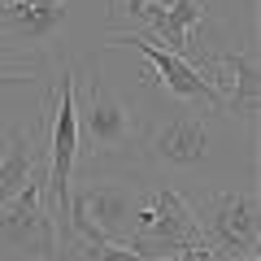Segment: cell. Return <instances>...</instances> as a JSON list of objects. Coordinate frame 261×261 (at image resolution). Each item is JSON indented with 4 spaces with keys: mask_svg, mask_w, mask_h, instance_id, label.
Returning a JSON list of instances; mask_svg holds the SVG:
<instances>
[{
    "mask_svg": "<svg viewBox=\"0 0 261 261\" xmlns=\"http://www.w3.org/2000/svg\"><path fill=\"white\" fill-rule=\"evenodd\" d=\"M44 170H48V144L39 148L27 187L9 205H0V248L57 257V231H53V218H48V205H44Z\"/></svg>",
    "mask_w": 261,
    "mask_h": 261,
    "instance_id": "6da1fadb",
    "label": "cell"
},
{
    "mask_svg": "<svg viewBox=\"0 0 261 261\" xmlns=\"http://www.w3.org/2000/svg\"><path fill=\"white\" fill-rule=\"evenodd\" d=\"M196 222H200V240L218 257H252L257 252L261 218L252 192H214L205 209L196 214Z\"/></svg>",
    "mask_w": 261,
    "mask_h": 261,
    "instance_id": "7a4b0ae2",
    "label": "cell"
},
{
    "mask_svg": "<svg viewBox=\"0 0 261 261\" xmlns=\"http://www.w3.org/2000/svg\"><path fill=\"white\" fill-rule=\"evenodd\" d=\"M130 248L144 257H161V252L187 248V244H205L200 240V222L187 209V200L178 192H157L152 209L135 214V231H130Z\"/></svg>",
    "mask_w": 261,
    "mask_h": 261,
    "instance_id": "3957f363",
    "label": "cell"
},
{
    "mask_svg": "<svg viewBox=\"0 0 261 261\" xmlns=\"http://www.w3.org/2000/svg\"><path fill=\"white\" fill-rule=\"evenodd\" d=\"M113 48H140V53L148 57V65L157 70V83L166 87L170 96H178V100H200V105H209V109H226L222 92L209 83L205 70H196V65L183 61L178 53L152 44L148 35H140V31H118V35H113Z\"/></svg>",
    "mask_w": 261,
    "mask_h": 261,
    "instance_id": "277c9868",
    "label": "cell"
},
{
    "mask_svg": "<svg viewBox=\"0 0 261 261\" xmlns=\"http://www.w3.org/2000/svg\"><path fill=\"white\" fill-rule=\"evenodd\" d=\"M205 13H209V0H170V5H144L140 9V18H148V27H152V35L157 39H166V48L170 53H178L183 61H192L196 70H205L209 74V83H214V53H200V44H192V35H196V27L205 22Z\"/></svg>",
    "mask_w": 261,
    "mask_h": 261,
    "instance_id": "5b68a950",
    "label": "cell"
},
{
    "mask_svg": "<svg viewBox=\"0 0 261 261\" xmlns=\"http://www.w3.org/2000/svg\"><path fill=\"white\" fill-rule=\"evenodd\" d=\"M135 192L130 187H118V183H92V187H79L70 196V218H87L105 240H118L126 244L130 231H135Z\"/></svg>",
    "mask_w": 261,
    "mask_h": 261,
    "instance_id": "8992f818",
    "label": "cell"
},
{
    "mask_svg": "<svg viewBox=\"0 0 261 261\" xmlns=\"http://www.w3.org/2000/svg\"><path fill=\"white\" fill-rule=\"evenodd\" d=\"M79 140L92 144V152H113L130 140V109L92 74L87 83V105L79 109Z\"/></svg>",
    "mask_w": 261,
    "mask_h": 261,
    "instance_id": "52a82bcc",
    "label": "cell"
},
{
    "mask_svg": "<svg viewBox=\"0 0 261 261\" xmlns=\"http://www.w3.org/2000/svg\"><path fill=\"white\" fill-rule=\"evenodd\" d=\"M61 22H65L61 0H0V31H9L27 44H44Z\"/></svg>",
    "mask_w": 261,
    "mask_h": 261,
    "instance_id": "ba28073f",
    "label": "cell"
},
{
    "mask_svg": "<svg viewBox=\"0 0 261 261\" xmlns=\"http://www.w3.org/2000/svg\"><path fill=\"white\" fill-rule=\"evenodd\" d=\"M209 152V130L200 118H192V113H178V118H170L166 126L152 135V157L170 161V166H196V161H205Z\"/></svg>",
    "mask_w": 261,
    "mask_h": 261,
    "instance_id": "9c48e42d",
    "label": "cell"
},
{
    "mask_svg": "<svg viewBox=\"0 0 261 261\" xmlns=\"http://www.w3.org/2000/svg\"><path fill=\"white\" fill-rule=\"evenodd\" d=\"M214 87L222 92L226 87V113H244L252 118L257 113V57L252 53H226V57H214Z\"/></svg>",
    "mask_w": 261,
    "mask_h": 261,
    "instance_id": "30bf717a",
    "label": "cell"
},
{
    "mask_svg": "<svg viewBox=\"0 0 261 261\" xmlns=\"http://www.w3.org/2000/svg\"><path fill=\"white\" fill-rule=\"evenodd\" d=\"M65 257H70V261H148L144 252H135L130 244H118V240H83V244H70Z\"/></svg>",
    "mask_w": 261,
    "mask_h": 261,
    "instance_id": "8fae6325",
    "label": "cell"
},
{
    "mask_svg": "<svg viewBox=\"0 0 261 261\" xmlns=\"http://www.w3.org/2000/svg\"><path fill=\"white\" fill-rule=\"evenodd\" d=\"M148 261H222V257H218L209 244H187V248H174L170 257L161 252V257H148Z\"/></svg>",
    "mask_w": 261,
    "mask_h": 261,
    "instance_id": "7c38bea8",
    "label": "cell"
},
{
    "mask_svg": "<svg viewBox=\"0 0 261 261\" xmlns=\"http://www.w3.org/2000/svg\"><path fill=\"white\" fill-rule=\"evenodd\" d=\"M144 5H148V0H122V5H113V13H130V18H140Z\"/></svg>",
    "mask_w": 261,
    "mask_h": 261,
    "instance_id": "4fadbf2b",
    "label": "cell"
},
{
    "mask_svg": "<svg viewBox=\"0 0 261 261\" xmlns=\"http://www.w3.org/2000/svg\"><path fill=\"white\" fill-rule=\"evenodd\" d=\"M18 79H22L18 70H0V83H18Z\"/></svg>",
    "mask_w": 261,
    "mask_h": 261,
    "instance_id": "5bb4252c",
    "label": "cell"
},
{
    "mask_svg": "<svg viewBox=\"0 0 261 261\" xmlns=\"http://www.w3.org/2000/svg\"><path fill=\"white\" fill-rule=\"evenodd\" d=\"M222 261H257V252H252V257H222Z\"/></svg>",
    "mask_w": 261,
    "mask_h": 261,
    "instance_id": "9a60e30c",
    "label": "cell"
},
{
    "mask_svg": "<svg viewBox=\"0 0 261 261\" xmlns=\"http://www.w3.org/2000/svg\"><path fill=\"white\" fill-rule=\"evenodd\" d=\"M157 5H170V0H157Z\"/></svg>",
    "mask_w": 261,
    "mask_h": 261,
    "instance_id": "2e32d148",
    "label": "cell"
}]
</instances>
